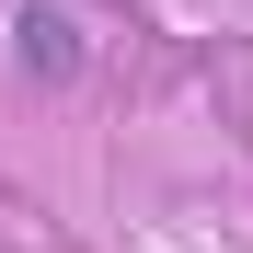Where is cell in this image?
<instances>
[{"mask_svg":"<svg viewBox=\"0 0 253 253\" xmlns=\"http://www.w3.org/2000/svg\"><path fill=\"white\" fill-rule=\"evenodd\" d=\"M81 69H92V35H81V12H69V0H12V81L69 92Z\"/></svg>","mask_w":253,"mask_h":253,"instance_id":"6da1fadb","label":"cell"}]
</instances>
